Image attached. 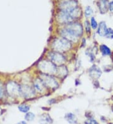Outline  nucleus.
Segmentation results:
<instances>
[{"label":"nucleus","instance_id":"nucleus-23","mask_svg":"<svg viewBox=\"0 0 113 124\" xmlns=\"http://www.w3.org/2000/svg\"><path fill=\"white\" fill-rule=\"evenodd\" d=\"M105 36H107L108 38H113V30L112 29L109 28L107 29V34Z\"/></svg>","mask_w":113,"mask_h":124},{"label":"nucleus","instance_id":"nucleus-16","mask_svg":"<svg viewBox=\"0 0 113 124\" xmlns=\"http://www.w3.org/2000/svg\"><path fill=\"white\" fill-rule=\"evenodd\" d=\"M56 73H57L58 76L60 77H65V76L67 75V69L66 67L65 66H63V65H60L59 66L58 68H57V71Z\"/></svg>","mask_w":113,"mask_h":124},{"label":"nucleus","instance_id":"nucleus-18","mask_svg":"<svg viewBox=\"0 0 113 124\" xmlns=\"http://www.w3.org/2000/svg\"><path fill=\"white\" fill-rule=\"evenodd\" d=\"M101 51L104 55H109L111 54V50L106 45H101Z\"/></svg>","mask_w":113,"mask_h":124},{"label":"nucleus","instance_id":"nucleus-13","mask_svg":"<svg viewBox=\"0 0 113 124\" xmlns=\"http://www.w3.org/2000/svg\"><path fill=\"white\" fill-rule=\"evenodd\" d=\"M45 85L41 78H37L33 82V86L34 88L38 92H42L44 89Z\"/></svg>","mask_w":113,"mask_h":124},{"label":"nucleus","instance_id":"nucleus-8","mask_svg":"<svg viewBox=\"0 0 113 124\" xmlns=\"http://www.w3.org/2000/svg\"><path fill=\"white\" fill-rule=\"evenodd\" d=\"M58 18L60 23H70L74 21L73 18L70 16L69 13L65 11H61V12L59 14Z\"/></svg>","mask_w":113,"mask_h":124},{"label":"nucleus","instance_id":"nucleus-21","mask_svg":"<svg viewBox=\"0 0 113 124\" xmlns=\"http://www.w3.org/2000/svg\"><path fill=\"white\" fill-rule=\"evenodd\" d=\"M35 114L32 113V112H28L25 115V119L27 121H32L35 118Z\"/></svg>","mask_w":113,"mask_h":124},{"label":"nucleus","instance_id":"nucleus-14","mask_svg":"<svg viewBox=\"0 0 113 124\" xmlns=\"http://www.w3.org/2000/svg\"><path fill=\"white\" fill-rule=\"evenodd\" d=\"M98 34L101 36H104L106 35L107 32V28L105 22L102 21L99 24V26L98 28Z\"/></svg>","mask_w":113,"mask_h":124},{"label":"nucleus","instance_id":"nucleus-25","mask_svg":"<svg viewBox=\"0 0 113 124\" xmlns=\"http://www.w3.org/2000/svg\"><path fill=\"white\" fill-rule=\"evenodd\" d=\"M4 95V87L1 83H0V98Z\"/></svg>","mask_w":113,"mask_h":124},{"label":"nucleus","instance_id":"nucleus-26","mask_svg":"<svg viewBox=\"0 0 113 124\" xmlns=\"http://www.w3.org/2000/svg\"><path fill=\"white\" fill-rule=\"evenodd\" d=\"M85 25H86V29L87 32V33H90V24H89V21H86V23H85Z\"/></svg>","mask_w":113,"mask_h":124},{"label":"nucleus","instance_id":"nucleus-29","mask_svg":"<svg viewBox=\"0 0 113 124\" xmlns=\"http://www.w3.org/2000/svg\"><path fill=\"white\" fill-rule=\"evenodd\" d=\"M113 124V123H111V124Z\"/></svg>","mask_w":113,"mask_h":124},{"label":"nucleus","instance_id":"nucleus-15","mask_svg":"<svg viewBox=\"0 0 113 124\" xmlns=\"http://www.w3.org/2000/svg\"><path fill=\"white\" fill-rule=\"evenodd\" d=\"M53 122V120L48 114H44L40 116V123L41 124H51Z\"/></svg>","mask_w":113,"mask_h":124},{"label":"nucleus","instance_id":"nucleus-3","mask_svg":"<svg viewBox=\"0 0 113 124\" xmlns=\"http://www.w3.org/2000/svg\"><path fill=\"white\" fill-rule=\"evenodd\" d=\"M67 30L70 32L71 33L75 35L77 37H79L82 35L83 32L82 26L80 23L72 22L68 24L67 26L65 28Z\"/></svg>","mask_w":113,"mask_h":124},{"label":"nucleus","instance_id":"nucleus-24","mask_svg":"<svg viewBox=\"0 0 113 124\" xmlns=\"http://www.w3.org/2000/svg\"><path fill=\"white\" fill-rule=\"evenodd\" d=\"M86 124H99L94 119H92V118H90V119L87 120V121H86Z\"/></svg>","mask_w":113,"mask_h":124},{"label":"nucleus","instance_id":"nucleus-10","mask_svg":"<svg viewBox=\"0 0 113 124\" xmlns=\"http://www.w3.org/2000/svg\"><path fill=\"white\" fill-rule=\"evenodd\" d=\"M89 75L92 78L94 79H97L101 77V74H102V71H101V69L98 67L94 65L91 68L89 69Z\"/></svg>","mask_w":113,"mask_h":124},{"label":"nucleus","instance_id":"nucleus-9","mask_svg":"<svg viewBox=\"0 0 113 124\" xmlns=\"http://www.w3.org/2000/svg\"><path fill=\"white\" fill-rule=\"evenodd\" d=\"M77 6V2L75 0H70L67 1L63 2L60 5V8L62 11H69L71 9L76 8Z\"/></svg>","mask_w":113,"mask_h":124},{"label":"nucleus","instance_id":"nucleus-20","mask_svg":"<svg viewBox=\"0 0 113 124\" xmlns=\"http://www.w3.org/2000/svg\"><path fill=\"white\" fill-rule=\"evenodd\" d=\"M92 13H93V11L92 9L90 8V6H87L86 8V10H85V15L87 18H89L90 16L92 15Z\"/></svg>","mask_w":113,"mask_h":124},{"label":"nucleus","instance_id":"nucleus-4","mask_svg":"<svg viewBox=\"0 0 113 124\" xmlns=\"http://www.w3.org/2000/svg\"><path fill=\"white\" fill-rule=\"evenodd\" d=\"M40 78L43 82L44 85L47 87H50L51 88H56L59 85L57 81L55 80L54 77L50 76V75L43 73L41 75Z\"/></svg>","mask_w":113,"mask_h":124},{"label":"nucleus","instance_id":"nucleus-19","mask_svg":"<svg viewBox=\"0 0 113 124\" xmlns=\"http://www.w3.org/2000/svg\"><path fill=\"white\" fill-rule=\"evenodd\" d=\"M18 109L20 112H23V113H27L30 110V107L25 104H22L20 105V106H18Z\"/></svg>","mask_w":113,"mask_h":124},{"label":"nucleus","instance_id":"nucleus-11","mask_svg":"<svg viewBox=\"0 0 113 124\" xmlns=\"http://www.w3.org/2000/svg\"><path fill=\"white\" fill-rule=\"evenodd\" d=\"M61 34H62V36H63V38L67 39V40L70 41H72V42H75V41H77L78 39V37L75 36V35H74L73 34H72L70 32H69V31H67L66 29H63L62 30V32H61Z\"/></svg>","mask_w":113,"mask_h":124},{"label":"nucleus","instance_id":"nucleus-12","mask_svg":"<svg viewBox=\"0 0 113 124\" xmlns=\"http://www.w3.org/2000/svg\"><path fill=\"white\" fill-rule=\"evenodd\" d=\"M99 9L102 14L105 13L109 8V3L108 0H100L98 3Z\"/></svg>","mask_w":113,"mask_h":124},{"label":"nucleus","instance_id":"nucleus-7","mask_svg":"<svg viewBox=\"0 0 113 124\" xmlns=\"http://www.w3.org/2000/svg\"><path fill=\"white\" fill-rule=\"evenodd\" d=\"M20 94H21L25 98H31L35 95L34 89L26 85H23L20 86Z\"/></svg>","mask_w":113,"mask_h":124},{"label":"nucleus","instance_id":"nucleus-2","mask_svg":"<svg viewBox=\"0 0 113 124\" xmlns=\"http://www.w3.org/2000/svg\"><path fill=\"white\" fill-rule=\"evenodd\" d=\"M38 68L44 74L52 75L57 71L55 65L50 61L43 60L40 62L38 64Z\"/></svg>","mask_w":113,"mask_h":124},{"label":"nucleus","instance_id":"nucleus-22","mask_svg":"<svg viewBox=\"0 0 113 124\" xmlns=\"http://www.w3.org/2000/svg\"><path fill=\"white\" fill-rule=\"evenodd\" d=\"M90 22H91V26L93 29H96L97 27V23L96 20L94 17L91 18V20H90Z\"/></svg>","mask_w":113,"mask_h":124},{"label":"nucleus","instance_id":"nucleus-6","mask_svg":"<svg viewBox=\"0 0 113 124\" xmlns=\"http://www.w3.org/2000/svg\"><path fill=\"white\" fill-rule=\"evenodd\" d=\"M51 62L55 65H62L65 62V59L63 54L60 52H55L50 54Z\"/></svg>","mask_w":113,"mask_h":124},{"label":"nucleus","instance_id":"nucleus-27","mask_svg":"<svg viewBox=\"0 0 113 124\" xmlns=\"http://www.w3.org/2000/svg\"><path fill=\"white\" fill-rule=\"evenodd\" d=\"M109 9L111 12L113 13V1L110 2V3H109Z\"/></svg>","mask_w":113,"mask_h":124},{"label":"nucleus","instance_id":"nucleus-1","mask_svg":"<svg viewBox=\"0 0 113 124\" xmlns=\"http://www.w3.org/2000/svg\"><path fill=\"white\" fill-rule=\"evenodd\" d=\"M52 46L55 51L61 53L69 50L71 48V43L65 38H59L53 41Z\"/></svg>","mask_w":113,"mask_h":124},{"label":"nucleus","instance_id":"nucleus-5","mask_svg":"<svg viewBox=\"0 0 113 124\" xmlns=\"http://www.w3.org/2000/svg\"><path fill=\"white\" fill-rule=\"evenodd\" d=\"M6 90L8 93L11 97H17L20 94V86L16 82H8L6 85Z\"/></svg>","mask_w":113,"mask_h":124},{"label":"nucleus","instance_id":"nucleus-28","mask_svg":"<svg viewBox=\"0 0 113 124\" xmlns=\"http://www.w3.org/2000/svg\"><path fill=\"white\" fill-rule=\"evenodd\" d=\"M18 124H26V123H25V122L21 121V122H19V123H18Z\"/></svg>","mask_w":113,"mask_h":124},{"label":"nucleus","instance_id":"nucleus-17","mask_svg":"<svg viewBox=\"0 0 113 124\" xmlns=\"http://www.w3.org/2000/svg\"><path fill=\"white\" fill-rule=\"evenodd\" d=\"M65 119L67 120V121L70 124H77V118L74 114H72V113H69L65 115Z\"/></svg>","mask_w":113,"mask_h":124}]
</instances>
